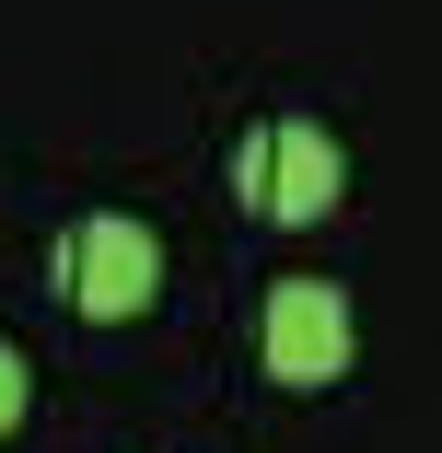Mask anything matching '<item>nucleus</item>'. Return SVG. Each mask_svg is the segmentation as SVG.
Instances as JSON below:
<instances>
[{"instance_id": "nucleus-1", "label": "nucleus", "mask_w": 442, "mask_h": 453, "mask_svg": "<svg viewBox=\"0 0 442 453\" xmlns=\"http://www.w3.org/2000/svg\"><path fill=\"white\" fill-rule=\"evenodd\" d=\"M337 187H349V163H337V140H326V128H303V117L244 128V151H233V198H244L256 221H280V233L326 221V210H337Z\"/></svg>"}, {"instance_id": "nucleus-2", "label": "nucleus", "mask_w": 442, "mask_h": 453, "mask_svg": "<svg viewBox=\"0 0 442 453\" xmlns=\"http://www.w3.org/2000/svg\"><path fill=\"white\" fill-rule=\"evenodd\" d=\"M151 291H163V244H151V221H70L58 233V303L70 314H94V326H140L151 314Z\"/></svg>"}, {"instance_id": "nucleus-3", "label": "nucleus", "mask_w": 442, "mask_h": 453, "mask_svg": "<svg viewBox=\"0 0 442 453\" xmlns=\"http://www.w3.org/2000/svg\"><path fill=\"white\" fill-rule=\"evenodd\" d=\"M349 291L337 280H280L268 291V326H256V349H268V384H291V395H314V384H337L349 372Z\"/></svg>"}, {"instance_id": "nucleus-4", "label": "nucleus", "mask_w": 442, "mask_h": 453, "mask_svg": "<svg viewBox=\"0 0 442 453\" xmlns=\"http://www.w3.org/2000/svg\"><path fill=\"white\" fill-rule=\"evenodd\" d=\"M24 395H35V372H24V349H0V441L24 430Z\"/></svg>"}]
</instances>
